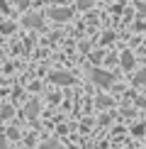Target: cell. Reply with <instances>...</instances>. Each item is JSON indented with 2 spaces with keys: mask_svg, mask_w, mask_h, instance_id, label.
Returning a JSON list of instances; mask_svg holds the SVG:
<instances>
[{
  "mask_svg": "<svg viewBox=\"0 0 146 149\" xmlns=\"http://www.w3.org/2000/svg\"><path fill=\"white\" fill-rule=\"evenodd\" d=\"M51 81L59 86H68V83H73V76L66 71H51Z\"/></svg>",
  "mask_w": 146,
  "mask_h": 149,
  "instance_id": "cell-1",
  "label": "cell"
},
{
  "mask_svg": "<svg viewBox=\"0 0 146 149\" xmlns=\"http://www.w3.org/2000/svg\"><path fill=\"white\" fill-rule=\"evenodd\" d=\"M49 17L56 20V22H63V20H68V17H71V10L68 8H54L51 12H49Z\"/></svg>",
  "mask_w": 146,
  "mask_h": 149,
  "instance_id": "cell-2",
  "label": "cell"
},
{
  "mask_svg": "<svg viewBox=\"0 0 146 149\" xmlns=\"http://www.w3.org/2000/svg\"><path fill=\"white\" fill-rule=\"evenodd\" d=\"M93 81L100 86H110L112 83V73H105V71H93Z\"/></svg>",
  "mask_w": 146,
  "mask_h": 149,
  "instance_id": "cell-3",
  "label": "cell"
},
{
  "mask_svg": "<svg viewBox=\"0 0 146 149\" xmlns=\"http://www.w3.org/2000/svg\"><path fill=\"white\" fill-rule=\"evenodd\" d=\"M122 66H124L127 71L134 66V56H132V52H124V54H122Z\"/></svg>",
  "mask_w": 146,
  "mask_h": 149,
  "instance_id": "cell-4",
  "label": "cell"
},
{
  "mask_svg": "<svg viewBox=\"0 0 146 149\" xmlns=\"http://www.w3.org/2000/svg\"><path fill=\"white\" fill-rule=\"evenodd\" d=\"M24 24H29V27H39V24H41V17H36V15H29L27 20H24Z\"/></svg>",
  "mask_w": 146,
  "mask_h": 149,
  "instance_id": "cell-5",
  "label": "cell"
},
{
  "mask_svg": "<svg viewBox=\"0 0 146 149\" xmlns=\"http://www.w3.org/2000/svg\"><path fill=\"white\" fill-rule=\"evenodd\" d=\"M36 115V103H29L27 105V117H34Z\"/></svg>",
  "mask_w": 146,
  "mask_h": 149,
  "instance_id": "cell-6",
  "label": "cell"
},
{
  "mask_svg": "<svg viewBox=\"0 0 146 149\" xmlns=\"http://www.w3.org/2000/svg\"><path fill=\"white\" fill-rule=\"evenodd\" d=\"M134 83H146V71L136 73V76H134Z\"/></svg>",
  "mask_w": 146,
  "mask_h": 149,
  "instance_id": "cell-7",
  "label": "cell"
},
{
  "mask_svg": "<svg viewBox=\"0 0 146 149\" xmlns=\"http://www.w3.org/2000/svg\"><path fill=\"white\" fill-rule=\"evenodd\" d=\"M90 5H93V0H78V8H81V10L90 8Z\"/></svg>",
  "mask_w": 146,
  "mask_h": 149,
  "instance_id": "cell-8",
  "label": "cell"
},
{
  "mask_svg": "<svg viewBox=\"0 0 146 149\" xmlns=\"http://www.w3.org/2000/svg\"><path fill=\"white\" fill-rule=\"evenodd\" d=\"M44 149H61V144H59V142H46Z\"/></svg>",
  "mask_w": 146,
  "mask_h": 149,
  "instance_id": "cell-9",
  "label": "cell"
},
{
  "mask_svg": "<svg viewBox=\"0 0 146 149\" xmlns=\"http://www.w3.org/2000/svg\"><path fill=\"white\" fill-rule=\"evenodd\" d=\"M10 115H12V108H10V105H5V113H3V117H5V120H8Z\"/></svg>",
  "mask_w": 146,
  "mask_h": 149,
  "instance_id": "cell-10",
  "label": "cell"
},
{
  "mask_svg": "<svg viewBox=\"0 0 146 149\" xmlns=\"http://www.w3.org/2000/svg\"><path fill=\"white\" fill-rule=\"evenodd\" d=\"M17 5H20V8L24 10V8H27V5H29V0H17Z\"/></svg>",
  "mask_w": 146,
  "mask_h": 149,
  "instance_id": "cell-11",
  "label": "cell"
}]
</instances>
